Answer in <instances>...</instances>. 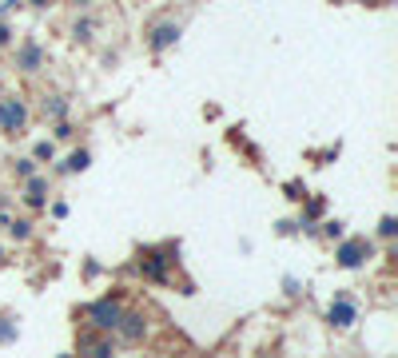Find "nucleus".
<instances>
[{"label":"nucleus","mask_w":398,"mask_h":358,"mask_svg":"<svg viewBox=\"0 0 398 358\" xmlns=\"http://www.w3.org/2000/svg\"><path fill=\"white\" fill-rule=\"evenodd\" d=\"M56 135H60V140H72L76 131H72V124H60V128H56Z\"/></svg>","instance_id":"15"},{"label":"nucleus","mask_w":398,"mask_h":358,"mask_svg":"<svg viewBox=\"0 0 398 358\" xmlns=\"http://www.w3.org/2000/svg\"><path fill=\"white\" fill-rule=\"evenodd\" d=\"M80 346H92V358H111V355H116V350H111V342H104V339H100V342H92L88 335L80 339Z\"/></svg>","instance_id":"9"},{"label":"nucleus","mask_w":398,"mask_h":358,"mask_svg":"<svg viewBox=\"0 0 398 358\" xmlns=\"http://www.w3.org/2000/svg\"><path fill=\"white\" fill-rule=\"evenodd\" d=\"M363 255H370V243L366 239H350V243L338 247V267H359Z\"/></svg>","instance_id":"3"},{"label":"nucleus","mask_w":398,"mask_h":358,"mask_svg":"<svg viewBox=\"0 0 398 358\" xmlns=\"http://www.w3.org/2000/svg\"><path fill=\"white\" fill-rule=\"evenodd\" d=\"M20 124H24V104H20L16 96H4V100H0V128L16 131Z\"/></svg>","instance_id":"2"},{"label":"nucleus","mask_w":398,"mask_h":358,"mask_svg":"<svg viewBox=\"0 0 398 358\" xmlns=\"http://www.w3.org/2000/svg\"><path fill=\"white\" fill-rule=\"evenodd\" d=\"M36 160H52V144H48V140L44 144H36Z\"/></svg>","instance_id":"14"},{"label":"nucleus","mask_w":398,"mask_h":358,"mask_svg":"<svg viewBox=\"0 0 398 358\" xmlns=\"http://www.w3.org/2000/svg\"><path fill=\"white\" fill-rule=\"evenodd\" d=\"M120 330H124V339H140L143 330H147V323H143V314H124V319H120Z\"/></svg>","instance_id":"7"},{"label":"nucleus","mask_w":398,"mask_h":358,"mask_svg":"<svg viewBox=\"0 0 398 358\" xmlns=\"http://www.w3.org/2000/svg\"><path fill=\"white\" fill-rule=\"evenodd\" d=\"M64 112H68V104H64V96H52V104H44V115H52V120H60Z\"/></svg>","instance_id":"10"},{"label":"nucleus","mask_w":398,"mask_h":358,"mask_svg":"<svg viewBox=\"0 0 398 358\" xmlns=\"http://www.w3.org/2000/svg\"><path fill=\"white\" fill-rule=\"evenodd\" d=\"M16 64L24 68V72H36V68L44 64V52H40V44H32V40H28L24 48L16 52Z\"/></svg>","instance_id":"4"},{"label":"nucleus","mask_w":398,"mask_h":358,"mask_svg":"<svg viewBox=\"0 0 398 358\" xmlns=\"http://www.w3.org/2000/svg\"><path fill=\"white\" fill-rule=\"evenodd\" d=\"M331 323L334 326H350V323H354V303H350V299L331 303Z\"/></svg>","instance_id":"6"},{"label":"nucleus","mask_w":398,"mask_h":358,"mask_svg":"<svg viewBox=\"0 0 398 358\" xmlns=\"http://www.w3.org/2000/svg\"><path fill=\"white\" fill-rule=\"evenodd\" d=\"M0 44H8V28L4 24H0Z\"/></svg>","instance_id":"16"},{"label":"nucleus","mask_w":398,"mask_h":358,"mask_svg":"<svg viewBox=\"0 0 398 358\" xmlns=\"http://www.w3.org/2000/svg\"><path fill=\"white\" fill-rule=\"evenodd\" d=\"M88 167V151H72L68 156V171H84Z\"/></svg>","instance_id":"11"},{"label":"nucleus","mask_w":398,"mask_h":358,"mask_svg":"<svg viewBox=\"0 0 398 358\" xmlns=\"http://www.w3.org/2000/svg\"><path fill=\"white\" fill-rule=\"evenodd\" d=\"M179 40V28L175 24H159L156 32H152V52H163L168 44H175Z\"/></svg>","instance_id":"5"},{"label":"nucleus","mask_w":398,"mask_h":358,"mask_svg":"<svg viewBox=\"0 0 398 358\" xmlns=\"http://www.w3.org/2000/svg\"><path fill=\"white\" fill-rule=\"evenodd\" d=\"M44 191H48V179L44 176H32L28 179V203H32V207H40V203H44Z\"/></svg>","instance_id":"8"},{"label":"nucleus","mask_w":398,"mask_h":358,"mask_svg":"<svg viewBox=\"0 0 398 358\" xmlns=\"http://www.w3.org/2000/svg\"><path fill=\"white\" fill-rule=\"evenodd\" d=\"M88 319H92L96 330H120V319H124V310L120 303H111V299H100L88 307Z\"/></svg>","instance_id":"1"},{"label":"nucleus","mask_w":398,"mask_h":358,"mask_svg":"<svg viewBox=\"0 0 398 358\" xmlns=\"http://www.w3.org/2000/svg\"><path fill=\"white\" fill-rule=\"evenodd\" d=\"M32 171H36V160H20V163H16V176L32 179Z\"/></svg>","instance_id":"13"},{"label":"nucleus","mask_w":398,"mask_h":358,"mask_svg":"<svg viewBox=\"0 0 398 358\" xmlns=\"http://www.w3.org/2000/svg\"><path fill=\"white\" fill-rule=\"evenodd\" d=\"M8 227H12V235H16V239H28V235H32V223H28V219H12Z\"/></svg>","instance_id":"12"}]
</instances>
